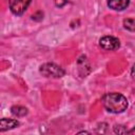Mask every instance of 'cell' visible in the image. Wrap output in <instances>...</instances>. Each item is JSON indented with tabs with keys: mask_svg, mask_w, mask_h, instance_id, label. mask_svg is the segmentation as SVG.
Wrapping results in <instances>:
<instances>
[{
	"mask_svg": "<svg viewBox=\"0 0 135 135\" xmlns=\"http://www.w3.org/2000/svg\"><path fill=\"white\" fill-rule=\"evenodd\" d=\"M11 112L14 116H17V117H23L25 115H27L28 113V110L24 107H21V105H13L11 108Z\"/></svg>",
	"mask_w": 135,
	"mask_h": 135,
	"instance_id": "52a82bcc",
	"label": "cell"
},
{
	"mask_svg": "<svg viewBox=\"0 0 135 135\" xmlns=\"http://www.w3.org/2000/svg\"><path fill=\"white\" fill-rule=\"evenodd\" d=\"M19 121L17 119H13V118H2L0 119V132H4V131H8L12 129H15L17 127H19Z\"/></svg>",
	"mask_w": 135,
	"mask_h": 135,
	"instance_id": "5b68a950",
	"label": "cell"
},
{
	"mask_svg": "<svg viewBox=\"0 0 135 135\" xmlns=\"http://www.w3.org/2000/svg\"><path fill=\"white\" fill-rule=\"evenodd\" d=\"M123 26L126 30L130 31V32H134L135 31V21L132 18H128L123 20Z\"/></svg>",
	"mask_w": 135,
	"mask_h": 135,
	"instance_id": "ba28073f",
	"label": "cell"
},
{
	"mask_svg": "<svg viewBox=\"0 0 135 135\" xmlns=\"http://www.w3.org/2000/svg\"><path fill=\"white\" fill-rule=\"evenodd\" d=\"M103 108L111 113H122L128 108L127 98L120 93H108L101 99Z\"/></svg>",
	"mask_w": 135,
	"mask_h": 135,
	"instance_id": "6da1fadb",
	"label": "cell"
},
{
	"mask_svg": "<svg viewBox=\"0 0 135 135\" xmlns=\"http://www.w3.org/2000/svg\"><path fill=\"white\" fill-rule=\"evenodd\" d=\"M130 4V0H108V6L114 11H122Z\"/></svg>",
	"mask_w": 135,
	"mask_h": 135,
	"instance_id": "8992f818",
	"label": "cell"
},
{
	"mask_svg": "<svg viewBox=\"0 0 135 135\" xmlns=\"http://www.w3.org/2000/svg\"><path fill=\"white\" fill-rule=\"evenodd\" d=\"M114 132L116 134H126V133H128V130H127V128L124 126L116 124V126H114Z\"/></svg>",
	"mask_w": 135,
	"mask_h": 135,
	"instance_id": "9c48e42d",
	"label": "cell"
},
{
	"mask_svg": "<svg viewBox=\"0 0 135 135\" xmlns=\"http://www.w3.org/2000/svg\"><path fill=\"white\" fill-rule=\"evenodd\" d=\"M32 19L33 20H35V21H41L42 19H43V13L42 12H37V13H35L33 16H32Z\"/></svg>",
	"mask_w": 135,
	"mask_h": 135,
	"instance_id": "30bf717a",
	"label": "cell"
},
{
	"mask_svg": "<svg viewBox=\"0 0 135 135\" xmlns=\"http://www.w3.org/2000/svg\"><path fill=\"white\" fill-rule=\"evenodd\" d=\"M68 3V0H55V5L57 7H62Z\"/></svg>",
	"mask_w": 135,
	"mask_h": 135,
	"instance_id": "8fae6325",
	"label": "cell"
},
{
	"mask_svg": "<svg viewBox=\"0 0 135 135\" xmlns=\"http://www.w3.org/2000/svg\"><path fill=\"white\" fill-rule=\"evenodd\" d=\"M99 45L108 51H115L120 46V42L113 36H104L99 40Z\"/></svg>",
	"mask_w": 135,
	"mask_h": 135,
	"instance_id": "277c9868",
	"label": "cell"
},
{
	"mask_svg": "<svg viewBox=\"0 0 135 135\" xmlns=\"http://www.w3.org/2000/svg\"><path fill=\"white\" fill-rule=\"evenodd\" d=\"M31 1L32 0H9V8L14 15L20 16L26 11Z\"/></svg>",
	"mask_w": 135,
	"mask_h": 135,
	"instance_id": "3957f363",
	"label": "cell"
},
{
	"mask_svg": "<svg viewBox=\"0 0 135 135\" xmlns=\"http://www.w3.org/2000/svg\"><path fill=\"white\" fill-rule=\"evenodd\" d=\"M39 72L45 77H53V78H61L65 74L64 70L61 66L50 62L42 64L39 69Z\"/></svg>",
	"mask_w": 135,
	"mask_h": 135,
	"instance_id": "7a4b0ae2",
	"label": "cell"
}]
</instances>
